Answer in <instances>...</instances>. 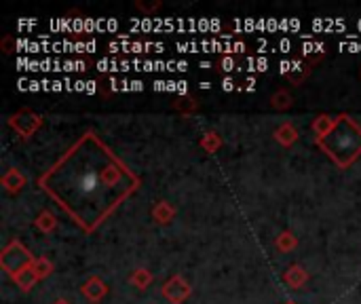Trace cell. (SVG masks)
<instances>
[{
	"instance_id": "cell-2",
	"label": "cell",
	"mask_w": 361,
	"mask_h": 304,
	"mask_svg": "<svg viewBox=\"0 0 361 304\" xmlns=\"http://www.w3.org/2000/svg\"><path fill=\"white\" fill-rule=\"evenodd\" d=\"M315 144L338 169H349L361 159V125L351 114L343 112L336 116V125L330 135L315 140Z\"/></svg>"
},
{
	"instance_id": "cell-3",
	"label": "cell",
	"mask_w": 361,
	"mask_h": 304,
	"mask_svg": "<svg viewBox=\"0 0 361 304\" xmlns=\"http://www.w3.org/2000/svg\"><path fill=\"white\" fill-rule=\"evenodd\" d=\"M34 256L30 254V250L19 241V239H13L6 243V248L2 250L0 254V269L8 275V277H15L17 273L30 269L34 265Z\"/></svg>"
},
{
	"instance_id": "cell-8",
	"label": "cell",
	"mask_w": 361,
	"mask_h": 304,
	"mask_svg": "<svg viewBox=\"0 0 361 304\" xmlns=\"http://www.w3.org/2000/svg\"><path fill=\"white\" fill-rule=\"evenodd\" d=\"M150 216H152L154 224H159V226H167V224H171V222L176 220L178 209H176L169 201H157V205L152 207Z\"/></svg>"
},
{
	"instance_id": "cell-15",
	"label": "cell",
	"mask_w": 361,
	"mask_h": 304,
	"mask_svg": "<svg viewBox=\"0 0 361 304\" xmlns=\"http://www.w3.org/2000/svg\"><path fill=\"white\" fill-rule=\"evenodd\" d=\"M271 106L277 110V112H286L294 106V97L288 89H277L273 95H271Z\"/></svg>"
},
{
	"instance_id": "cell-10",
	"label": "cell",
	"mask_w": 361,
	"mask_h": 304,
	"mask_svg": "<svg viewBox=\"0 0 361 304\" xmlns=\"http://www.w3.org/2000/svg\"><path fill=\"white\" fill-rule=\"evenodd\" d=\"M283 281L288 284V288H292V290H300V288H305V286H307V281H309V273L305 271V267H300V265H292V267L286 271Z\"/></svg>"
},
{
	"instance_id": "cell-5",
	"label": "cell",
	"mask_w": 361,
	"mask_h": 304,
	"mask_svg": "<svg viewBox=\"0 0 361 304\" xmlns=\"http://www.w3.org/2000/svg\"><path fill=\"white\" fill-rule=\"evenodd\" d=\"M161 294H163V298H165L169 304H182L190 298L192 288H190V284H188L184 277L173 275L171 279H167V281L163 284Z\"/></svg>"
},
{
	"instance_id": "cell-16",
	"label": "cell",
	"mask_w": 361,
	"mask_h": 304,
	"mask_svg": "<svg viewBox=\"0 0 361 304\" xmlns=\"http://www.w3.org/2000/svg\"><path fill=\"white\" fill-rule=\"evenodd\" d=\"M173 108H176L182 116H190V114H195V112L199 110V104H197V99H195L192 95L182 93V95H178V97H176Z\"/></svg>"
},
{
	"instance_id": "cell-24",
	"label": "cell",
	"mask_w": 361,
	"mask_h": 304,
	"mask_svg": "<svg viewBox=\"0 0 361 304\" xmlns=\"http://www.w3.org/2000/svg\"><path fill=\"white\" fill-rule=\"evenodd\" d=\"M222 89H224V91H233V89H235V83H233V78H226V80L222 83Z\"/></svg>"
},
{
	"instance_id": "cell-21",
	"label": "cell",
	"mask_w": 361,
	"mask_h": 304,
	"mask_svg": "<svg viewBox=\"0 0 361 304\" xmlns=\"http://www.w3.org/2000/svg\"><path fill=\"white\" fill-rule=\"evenodd\" d=\"M161 6H163V4H161L159 0H154V2H144V0H137V2H135V8H137L140 13H144V15H152V13H157Z\"/></svg>"
},
{
	"instance_id": "cell-11",
	"label": "cell",
	"mask_w": 361,
	"mask_h": 304,
	"mask_svg": "<svg viewBox=\"0 0 361 304\" xmlns=\"http://www.w3.org/2000/svg\"><path fill=\"white\" fill-rule=\"evenodd\" d=\"M222 144H224L222 135H220L218 131H214V129L205 131V133L201 135V140H199V146H201L203 152H207V154H216V152L222 148Z\"/></svg>"
},
{
	"instance_id": "cell-20",
	"label": "cell",
	"mask_w": 361,
	"mask_h": 304,
	"mask_svg": "<svg viewBox=\"0 0 361 304\" xmlns=\"http://www.w3.org/2000/svg\"><path fill=\"white\" fill-rule=\"evenodd\" d=\"M32 269H34V273H36V277L38 279H47L51 273H53V262L49 260V258H44V256H40V258H36L34 260V265H32Z\"/></svg>"
},
{
	"instance_id": "cell-26",
	"label": "cell",
	"mask_w": 361,
	"mask_h": 304,
	"mask_svg": "<svg viewBox=\"0 0 361 304\" xmlns=\"http://www.w3.org/2000/svg\"><path fill=\"white\" fill-rule=\"evenodd\" d=\"M283 304H296L294 300H288V303H283Z\"/></svg>"
},
{
	"instance_id": "cell-17",
	"label": "cell",
	"mask_w": 361,
	"mask_h": 304,
	"mask_svg": "<svg viewBox=\"0 0 361 304\" xmlns=\"http://www.w3.org/2000/svg\"><path fill=\"white\" fill-rule=\"evenodd\" d=\"M298 248V237L292 231H283L277 239H275V250L279 254H290Z\"/></svg>"
},
{
	"instance_id": "cell-7",
	"label": "cell",
	"mask_w": 361,
	"mask_h": 304,
	"mask_svg": "<svg viewBox=\"0 0 361 304\" xmlns=\"http://www.w3.org/2000/svg\"><path fill=\"white\" fill-rule=\"evenodd\" d=\"M0 184H2V188L8 193V195H17V193H21L25 186H27V178L19 171V169H6L4 171V176L0 178Z\"/></svg>"
},
{
	"instance_id": "cell-12",
	"label": "cell",
	"mask_w": 361,
	"mask_h": 304,
	"mask_svg": "<svg viewBox=\"0 0 361 304\" xmlns=\"http://www.w3.org/2000/svg\"><path fill=\"white\" fill-rule=\"evenodd\" d=\"M336 125V116H330V114H319L315 121H313V133H315V140H322L326 135H330V131L334 129Z\"/></svg>"
},
{
	"instance_id": "cell-18",
	"label": "cell",
	"mask_w": 361,
	"mask_h": 304,
	"mask_svg": "<svg viewBox=\"0 0 361 304\" xmlns=\"http://www.w3.org/2000/svg\"><path fill=\"white\" fill-rule=\"evenodd\" d=\"M13 281H15V286L21 290V292H30L40 279L36 277V273H34V269L30 267V269H25V271H21V273H17L15 277H11Z\"/></svg>"
},
{
	"instance_id": "cell-19",
	"label": "cell",
	"mask_w": 361,
	"mask_h": 304,
	"mask_svg": "<svg viewBox=\"0 0 361 304\" xmlns=\"http://www.w3.org/2000/svg\"><path fill=\"white\" fill-rule=\"evenodd\" d=\"M152 279H154V277H152V273H150L148 269L140 267V269H135V271L131 273L129 284H131L133 288H137L140 292H144V290H148V288H150Z\"/></svg>"
},
{
	"instance_id": "cell-4",
	"label": "cell",
	"mask_w": 361,
	"mask_h": 304,
	"mask_svg": "<svg viewBox=\"0 0 361 304\" xmlns=\"http://www.w3.org/2000/svg\"><path fill=\"white\" fill-rule=\"evenodd\" d=\"M8 127L21 138V140H30L32 135H36L42 127V116L30 108H23L15 114L8 116Z\"/></svg>"
},
{
	"instance_id": "cell-22",
	"label": "cell",
	"mask_w": 361,
	"mask_h": 304,
	"mask_svg": "<svg viewBox=\"0 0 361 304\" xmlns=\"http://www.w3.org/2000/svg\"><path fill=\"white\" fill-rule=\"evenodd\" d=\"M0 51H2L4 55H13V53L17 51V40H15V36L6 34V36L0 40Z\"/></svg>"
},
{
	"instance_id": "cell-1",
	"label": "cell",
	"mask_w": 361,
	"mask_h": 304,
	"mask_svg": "<svg viewBox=\"0 0 361 304\" xmlns=\"http://www.w3.org/2000/svg\"><path fill=\"white\" fill-rule=\"evenodd\" d=\"M36 186L80 231L93 235L140 190L142 180L93 129H87L38 176Z\"/></svg>"
},
{
	"instance_id": "cell-14",
	"label": "cell",
	"mask_w": 361,
	"mask_h": 304,
	"mask_svg": "<svg viewBox=\"0 0 361 304\" xmlns=\"http://www.w3.org/2000/svg\"><path fill=\"white\" fill-rule=\"evenodd\" d=\"M309 74H311V66L309 63H302V61H294L292 63V70H290V74H286L288 76V80L294 85V87H300L307 78H309Z\"/></svg>"
},
{
	"instance_id": "cell-23",
	"label": "cell",
	"mask_w": 361,
	"mask_h": 304,
	"mask_svg": "<svg viewBox=\"0 0 361 304\" xmlns=\"http://www.w3.org/2000/svg\"><path fill=\"white\" fill-rule=\"evenodd\" d=\"M218 66H220V70L231 72V70H235V66H237V63H235V59H233V57H228V55H226V57H222V59H220V63H218Z\"/></svg>"
},
{
	"instance_id": "cell-9",
	"label": "cell",
	"mask_w": 361,
	"mask_h": 304,
	"mask_svg": "<svg viewBox=\"0 0 361 304\" xmlns=\"http://www.w3.org/2000/svg\"><path fill=\"white\" fill-rule=\"evenodd\" d=\"M275 140L277 144H281L283 148H292L298 140H300V131L296 129L294 123H281L277 129H275Z\"/></svg>"
},
{
	"instance_id": "cell-13",
	"label": "cell",
	"mask_w": 361,
	"mask_h": 304,
	"mask_svg": "<svg viewBox=\"0 0 361 304\" xmlns=\"http://www.w3.org/2000/svg\"><path fill=\"white\" fill-rule=\"evenodd\" d=\"M34 226L42 233V235H51L55 229H57V218L51 209H42L36 220H34Z\"/></svg>"
},
{
	"instance_id": "cell-6",
	"label": "cell",
	"mask_w": 361,
	"mask_h": 304,
	"mask_svg": "<svg viewBox=\"0 0 361 304\" xmlns=\"http://www.w3.org/2000/svg\"><path fill=\"white\" fill-rule=\"evenodd\" d=\"M80 294H82L91 304H97L108 296V286H106L97 275H91V277L82 284Z\"/></svg>"
},
{
	"instance_id": "cell-27",
	"label": "cell",
	"mask_w": 361,
	"mask_h": 304,
	"mask_svg": "<svg viewBox=\"0 0 361 304\" xmlns=\"http://www.w3.org/2000/svg\"><path fill=\"white\" fill-rule=\"evenodd\" d=\"M360 76H361V72H360Z\"/></svg>"
},
{
	"instance_id": "cell-25",
	"label": "cell",
	"mask_w": 361,
	"mask_h": 304,
	"mask_svg": "<svg viewBox=\"0 0 361 304\" xmlns=\"http://www.w3.org/2000/svg\"><path fill=\"white\" fill-rule=\"evenodd\" d=\"M53 304H72V303H68L66 298H57V300H55V303H53Z\"/></svg>"
}]
</instances>
